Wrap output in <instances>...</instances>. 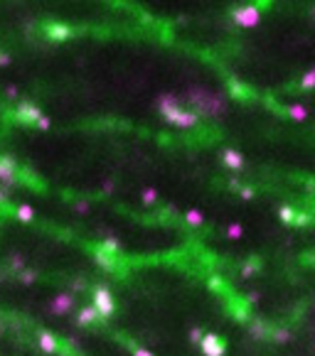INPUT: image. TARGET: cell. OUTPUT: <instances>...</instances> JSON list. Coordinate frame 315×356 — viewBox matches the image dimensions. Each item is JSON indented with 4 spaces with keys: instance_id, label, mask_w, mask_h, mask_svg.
Listing matches in <instances>:
<instances>
[{
    "instance_id": "1",
    "label": "cell",
    "mask_w": 315,
    "mask_h": 356,
    "mask_svg": "<svg viewBox=\"0 0 315 356\" xmlns=\"http://www.w3.org/2000/svg\"><path fill=\"white\" fill-rule=\"evenodd\" d=\"M158 111H160V115L165 118V121L175 128H194L197 123H200V118H197L194 111L185 108L175 94H160L158 96Z\"/></svg>"
},
{
    "instance_id": "2",
    "label": "cell",
    "mask_w": 315,
    "mask_h": 356,
    "mask_svg": "<svg viewBox=\"0 0 315 356\" xmlns=\"http://www.w3.org/2000/svg\"><path fill=\"white\" fill-rule=\"evenodd\" d=\"M187 98H190V103H194L197 118H200V115H222V113H227L224 98L212 94V91H207V89H190Z\"/></svg>"
},
{
    "instance_id": "3",
    "label": "cell",
    "mask_w": 315,
    "mask_h": 356,
    "mask_svg": "<svg viewBox=\"0 0 315 356\" xmlns=\"http://www.w3.org/2000/svg\"><path fill=\"white\" fill-rule=\"evenodd\" d=\"M99 314V320H108L111 314L116 312V302H113V295L108 292L106 285H96L94 288V305H91Z\"/></svg>"
},
{
    "instance_id": "4",
    "label": "cell",
    "mask_w": 315,
    "mask_h": 356,
    "mask_svg": "<svg viewBox=\"0 0 315 356\" xmlns=\"http://www.w3.org/2000/svg\"><path fill=\"white\" fill-rule=\"evenodd\" d=\"M231 20L239 27H256L261 22V10L256 5H242L231 13Z\"/></svg>"
},
{
    "instance_id": "5",
    "label": "cell",
    "mask_w": 315,
    "mask_h": 356,
    "mask_svg": "<svg viewBox=\"0 0 315 356\" xmlns=\"http://www.w3.org/2000/svg\"><path fill=\"white\" fill-rule=\"evenodd\" d=\"M18 182V165L13 157L8 155H0V187H13Z\"/></svg>"
},
{
    "instance_id": "6",
    "label": "cell",
    "mask_w": 315,
    "mask_h": 356,
    "mask_svg": "<svg viewBox=\"0 0 315 356\" xmlns=\"http://www.w3.org/2000/svg\"><path fill=\"white\" fill-rule=\"evenodd\" d=\"M39 115H42V113H39V108L35 103H30V101H22V103L15 106V121H20L25 126H35L39 121Z\"/></svg>"
},
{
    "instance_id": "7",
    "label": "cell",
    "mask_w": 315,
    "mask_h": 356,
    "mask_svg": "<svg viewBox=\"0 0 315 356\" xmlns=\"http://www.w3.org/2000/svg\"><path fill=\"white\" fill-rule=\"evenodd\" d=\"M200 349L205 356H224V339L217 337V334H202L200 339Z\"/></svg>"
},
{
    "instance_id": "8",
    "label": "cell",
    "mask_w": 315,
    "mask_h": 356,
    "mask_svg": "<svg viewBox=\"0 0 315 356\" xmlns=\"http://www.w3.org/2000/svg\"><path fill=\"white\" fill-rule=\"evenodd\" d=\"M45 32H47V37L52 39V42H64V39L71 37V27L69 25H62V22H50L45 27Z\"/></svg>"
},
{
    "instance_id": "9",
    "label": "cell",
    "mask_w": 315,
    "mask_h": 356,
    "mask_svg": "<svg viewBox=\"0 0 315 356\" xmlns=\"http://www.w3.org/2000/svg\"><path fill=\"white\" fill-rule=\"evenodd\" d=\"M222 162H224L229 170H242V167H244V157H242L239 150L224 147V150H222Z\"/></svg>"
},
{
    "instance_id": "10",
    "label": "cell",
    "mask_w": 315,
    "mask_h": 356,
    "mask_svg": "<svg viewBox=\"0 0 315 356\" xmlns=\"http://www.w3.org/2000/svg\"><path fill=\"white\" fill-rule=\"evenodd\" d=\"M71 307H74V297H71L69 292H64V295H57V297H52V302H50V309H52V314H67Z\"/></svg>"
},
{
    "instance_id": "11",
    "label": "cell",
    "mask_w": 315,
    "mask_h": 356,
    "mask_svg": "<svg viewBox=\"0 0 315 356\" xmlns=\"http://www.w3.org/2000/svg\"><path fill=\"white\" fill-rule=\"evenodd\" d=\"M37 346H39V351H45V354H57V351H59V341H57V337L50 334V332H39Z\"/></svg>"
},
{
    "instance_id": "12",
    "label": "cell",
    "mask_w": 315,
    "mask_h": 356,
    "mask_svg": "<svg viewBox=\"0 0 315 356\" xmlns=\"http://www.w3.org/2000/svg\"><path fill=\"white\" fill-rule=\"evenodd\" d=\"M99 320V314H96V309L91 307V305H87V307H82L76 312V324L79 327H89V324H94Z\"/></svg>"
},
{
    "instance_id": "13",
    "label": "cell",
    "mask_w": 315,
    "mask_h": 356,
    "mask_svg": "<svg viewBox=\"0 0 315 356\" xmlns=\"http://www.w3.org/2000/svg\"><path fill=\"white\" fill-rule=\"evenodd\" d=\"M288 115L293 118L296 123H303V121H308V108L303 103H291L288 106Z\"/></svg>"
},
{
    "instance_id": "14",
    "label": "cell",
    "mask_w": 315,
    "mask_h": 356,
    "mask_svg": "<svg viewBox=\"0 0 315 356\" xmlns=\"http://www.w3.org/2000/svg\"><path fill=\"white\" fill-rule=\"evenodd\" d=\"M15 216H18V221H22V224H32V221H35V209H32L30 204H20V207L15 209Z\"/></svg>"
},
{
    "instance_id": "15",
    "label": "cell",
    "mask_w": 315,
    "mask_h": 356,
    "mask_svg": "<svg viewBox=\"0 0 315 356\" xmlns=\"http://www.w3.org/2000/svg\"><path fill=\"white\" fill-rule=\"evenodd\" d=\"M101 251L108 253V256H116V253H121V241L116 239V236H108V239L101 243Z\"/></svg>"
},
{
    "instance_id": "16",
    "label": "cell",
    "mask_w": 315,
    "mask_h": 356,
    "mask_svg": "<svg viewBox=\"0 0 315 356\" xmlns=\"http://www.w3.org/2000/svg\"><path fill=\"white\" fill-rule=\"evenodd\" d=\"M229 91H231V96H234V98H242V101L251 96V94L244 89V84H242V81H236V79H231V81H229Z\"/></svg>"
},
{
    "instance_id": "17",
    "label": "cell",
    "mask_w": 315,
    "mask_h": 356,
    "mask_svg": "<svg viewBox=\"0 0 315 356\" xmlns=\"http://www.w3.org/2000/svg\"><path fill=\"white\" fill-rule=\"evenodd\" d=\"M140 202H143L145 207H155V204H158V189H155V187H145V189L140 192Z\"/></svg>"
},
{
    "instance_id": "18",
    "label": "cell",
    "mask_w": 315,
    "mask_h": 356,
    "mask_svg": "<svg viewBox=\"0 0 315 356\" xmlns=\"http://www.w3.org/2000/svg\"><path fill=\"white\" fill-rule=\"evenodd\" d=\"M279 219H281V224L293 226V221H296V209H293V207H288V204H283V207L279 209Z\"/></svg>"
},
{
    "instance_id": "19",
    "label": "cell",
    "mask_w": 315,
    "mask_h": 356,
    "mask_svg": "<svg viewBox=\"0 0 315 356\" xmlns=\"http://www.w3.org/2000/svg\"><path fill=\"white\" fill-rule=\"evenodd\" d=\"M94 256H96V263H99L101 268H106V270H113V268H116V263H113V256L104 253L101 248H96V251H94Z\"/></svg>"
},
{
    "instance_id": "20",
    "label": "cell",
    "mask_w": 315,
    "mask_h": 356,
    "mask_svg": "<svg viewBox=\"0 0 315 356\" xmlns=\"http://www.w3.org/2000/svg\"><path fill=\"white\" fill-rule=\"evenodd\" d=\"M249 332H251V337H256V339H266V337H268V327H266L261 320H254V322L249 324Z\"/></svg>"
},
{
    "instance_id": "21",
    "label": "cell",
    "mask_w": 315,
    "mask_h": 356,
    "mask_svg": "<svg viewBox=\"0 0 315 356\" xmlns=\"http://www.w3.org/2000/svg\"><path fill=\"white\" fill-rule=\"evenodd\" d=\"M261 268V260L259 258H249L244 265H242V278H251V275Z\"/></svg>"
},
{
    "instance_id": "22",
    "label": "cell",
    "mask_w": 315,
    "mask_h": 356,
    "mask_svg": "<svg viewBox=\"0 0 315 356\" xmlns=\"http://www.w3.org/2000/svg\"><path fill=\"white\" fill-rule=\"evenodd\" d=\"M185 221H187L190 226H202L205 216H202V211H197V209H190V211L185 214Z\"/></svg>"
},
{
    "instance_id": "23",
    "label": "cell",
    "mask_w": 315,
    "mask_h": 356,
    "mask_svg": "<svg viewBox=\"0 0 315 356\" xmlns=\"http://www.w3.org/2000/svg\"><path fill=\"white\" fill-rule=\"evenodd\" d=\"M271 337H273V341L286 344V341L291 339V329H286V327H279V329H273V332H271Z\"/></svg>"
},
{
    "instance_id": "24",
    "label": "cell",
    "mask_w": 315,
    "mask_h": 356,
    "mask_svg": "<svg viewBox=\"0 0 315 356\" xmlns=\"http://www.w3.org/2000/svg\"><path fill=\"white\" fill-rule=\"evenodd\" d=\"M35 280H37V270H27V268L20 270V283L22 285H32Z\"/></svg>"
},
{
    "instance_id": "25",
    "label": "cell",
    "mask_w": 315,
    "mask_h": 356,
    "mask_svg": "<svg viewBox=\"0 0 315 356\" xmlns=\"http://www.w3.org/2000/svg\"><path fill=\"white\" fill-rule=\"evenodd\" d=\"M10 268L20 273V270L25 268V256H22V253H13V256H10Z\"/></svg>"
},
{
    "instance_id": "26",
    "label": "cell",
    "mask_w": 315,
    "mask_h": 356,
    "mask_svg": "<svg viewBox=\"0 0 315 356\" xmlns=\"http://www.w3.org/2000/svg\"><path fill=\"white\" fill-rule=\"evenodd\" d=\"M242 233H244L242 224H229L227 226V236H229V239H242Z\"/></svg>"
},
{
    "instance_id": "27",
    "label": "cell",
    "mask_w": 315,
    "mask_h": 356,
    "mask_svg": "<svg viewBox=\"0 0 315 356\" xmlns=\"http://www.w3.org/2000/svg\"><path fill=\"white\" fill-rule=\"evenodd\" d=\"M300 86L305 89V91H310L313 86H315V71L310 69V71H305V76H303V81H300Z\"/></svg>"
},
{
    "instance_id": "28",
    "label": "cell",
    "mask_w": 315,
    "mask_h": 356,
    "mask_svg": "<svg viewBox=\"0 0 315 356\" xmlns=\"http://www.w3.org/2000/svg\"><path fill=\"white\" fill-rule=\"evenodd\" d=\"M308 224H310V214H305V211L298 214V211H296V221H293V226H308Z\"/></svg>"
},
{
    "instance_id": "29",
    "label": "cell",
    "mask_w": 315,
    "mask_h": 356,
    "mask_svg": "<svg viewBox=\"0 0 315 356\" xmlns=\"http://www.w3.org/2000/svg\"><path fill=\"white\" fill-rule=\"evenodd\" d=\"M35 126H37L39 130H50V128H52V121H50L47 115H39V121H37Z\"/></svg>"
},
{
    "instance_id": "30",
    "label": "cell",
    "mask_w": 315,
    "mask_h": 356,
    "mask_svg": "<svg viewBox=\"0 0 315 356\" xmlns=\"http://www.w3.org/2000/svg\"><path fill=\"white\" fill-rule=\"evenodd\" d=\"M200 339H202V329H200V327L190 329V341H192V344H200Z\"/></svg>"
},
{
    "instance_id": "31",
    "label": "cell",
    "mask_w": 315,
    "mask_h": 356,
    "mask_svg": "<svg viewBox=\"0 0 315 356\" xmlns=\"http://www.w3.org/2000/svg\"><path fill=\"white\" fill-rule=\"evenodd\" d=\"M239 192H242V199H244V202L254 199V189H251V187H239Z\"/></svg>"
},
{
    "instance_id": "32",
    "label": "cell",
    "mask_w": 315,
    "mask_h": 356,
    "mask_svg": "<svg viewBox=\"0 0 315 356\" xmlns=\"http://www.w3.org/2000/svg\"><path fill=\"white\" fill-rule=\"evenodd\" d=\"M74 211H76V214H87V211H89V202H84V199L76 202V204H74Z\"/></svg>"
},
{
    "instance_id": "33",
    "label": "cell",
    "mask_w": 315,
    "mask_h": 356,
    "mask_svg": "<svg viewBox=\"0 0 315 356\" xmlns=\"http://www.w3.org/2000/svg\"><path fill=\"white\" fill-rule=\"evenodd\" d=\"M8 199H10L8 187H0V204H8Z\"/></svg>"
},
{
    "instance_id": "34",
    "label": "cell",
    "mask_w": 315,
    "mask_h": 356,
    "mask_svg": "<svg viewBox=\"0 0 315 356\" xmlns=\"http://www.w3.org/2000/svg\"><path fill=\"white\" fill-rule=\"evenodd\" d=\"M133 356H155V354L148 351V349H140V346H138V349H133Z\"/></svg>"
},
{
    "instance_id": "35",
    "label": "cell",
    "mask_w": 315,
    "mask_h": 356,
    "mask_svg": "<svg viewBox=\"0 0 315 356\" xmlns=\"http://www.w3.org/2000/svg\"><path fill=\"white\" fill-rule=\"evenodd\" d=\"M113 189H116V184H113V179H106V182H104V192H106V194H111Z\"/></svg>"
},
{
    "instance_id": "36",
    "label": "cell",
    "mask_w": 315,
    "mask_h": 356,
    "mask_svg": "<svg viewBox=\"0 0 315 356\" xmlns=\"http://www.w3.org/2000/svg\"><path fill=\"white\" fill-rule=\"evenodd\" d=\"M210 288L212 290H219L222 288V278H210Z\"/></svg>"
},
{
    "instance_id": "37",
    "label": "cell",
    "mask_w": 315,
    "mask_h": 356,
    "mask_svg": "<svg viewBox=\"0 0 315 356\" xmlns=\"http://www.w3.org/2000/svg\"><path fill=\"white\" fill-rule=\"evenodd\" d=\"M8 64H10V54L0 52V66H8Z\"/></svg>"
},
{
    "instance_id": "38",
    "label": "cell",
    "mask_w": 315,
    "mask_h": 356,
    "mask_svg": "<svg viewBox=\"0 0 315 356\" xmlns=\"http://www.w3.org/2000/svg\"><path fill=\"white\" fill-rule=\"evenodd\" d=\"M5 96H8V98H15V96H18V89H15V86H8V89H5Z\"/></svg>"
},
{
    "instance_id": "39",
    "label": "cell",
    "mask_w": 315,
    "mask_h": 356,
    "mask_svg": "<svg viewBox=\"0 0 315 356\" xmlns=\"http://www.w3.org/2000/svg\"><path fill=\"white\" fill-rule=\"evenodd\" d=\"M246 302H249V305H254V302H259V292H251V295L246 297Z\"/></svg>"
},
{
    "instance_id": "40",
    "label": "cell",
    "mask_w": 315,
    "mask_h": 356,
    "mask_svg": "<svg viewBox=\"0 0 315 356\" xmlns=\"http://www.w3.org/2000/svg\"><path fill=\"white\" fill-rule=\"evenodd\" d=\"M71 288H74V290H84V280H74Z\"/></svg>"
},
{
    "instance_id": "41",
    "label": "cell",
    "mask_w": 315,
    "mask_h": 356,
    "mask_svg": "<svg viewBox=\"0 0 315 356\" xmlns=\"http://www.w3.org/2000/svg\"><path fill=\"white\" fill-rule=\"evenodd\" d=\"M239 187H242V184L236 182V179H229V189H236V192H239Z\"/></svg>"
},
{
    "instance_id": "42",
    "label": "cell",
    "mask_w": 315,
    "mask_h": 356,
    "mask_svg": "<svg viewBox=\"0 0 315 356\" xmlns=\"http://www.w3.org/2000/svg\"><path fill=\"white\" fill-rule=\"evenodd\" d=\"M0 332H3V320H0Z\"/></svg>"
}]
</instances>
